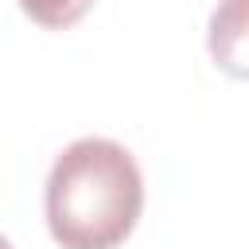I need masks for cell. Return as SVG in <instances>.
Masks as SVG:
<instances>
[{
    "label": "cell",
    "mask_w": 249,
    "mask_h": 249,
    "mask_svg": "<svg viewBox=\"0 0 249 249\" xmlns=\"http://www.w3.org/2000/svg\"><path fill=\"white\" fill-rule=\"evenodd\" d=\"M43 206L58 249H117L140 222L144 179L124 144L82 136L54 160Z\"/></svg>",
    "instance_id": "1"
},
{
    "label": "cell",
    "mask_w": 249,
    "mask_h": 249,
    "mask_svg": "<svg viewBox=\"0 0 249 249\" xmlns=\"http://www.w3.org/2000/svg\"><path fill=\"white\" fill-rule=\"evenodd\" d=\"M0 249H12V241H8V237H0Z\"/></svg>",
    "instance_id": "3"
},
{
    "label": "cell",
    "mask_w": 249,
    "mask_h": 249,
    "mask_svg": "<svg viewBox=\"0 0 249 249\" xmlns=\"http://www.w3.org/2000/svg\"><path fill=\"white\" fill-rule=\"evenodd\" d=\"M19 8L39 23V27H51V31H62L70 23H78L93 0H19Z\"/></svg>",
    "instance_id": "2"
}]
</instances>
